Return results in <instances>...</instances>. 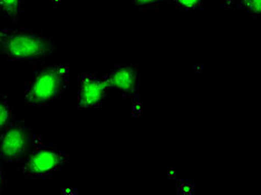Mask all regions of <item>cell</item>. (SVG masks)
Returning a JSON list of instances; mask_svg holds the SVG:
<instances>
[{"mask_svg": "<svg viewBox=\"0 0 261 195\" xmlns=\"http://www.w3.org/2000/svg\"><path fill=\"white\" fill-rule=\"evenodd\" d=\"M69 74V66L66 64L38 69L26 84V104L34 108H44L57 102L68 90Z\"/></svg>", "mask_w": 261, "mask_h": 195, "instance_id": "1", "label": "cell"}, {"mask_svg": "<svg viewBox=\"0 0 261 195\" xmlns=\"http://www.w3.org/2000/svg\"><path fill=\"white\" fill-rule=\"evenodd\" d=\"M6 57L13 63H35L55 54L58 46L44 34L31 29H9L3 39Z\"/></svg>", "mask_w": 261, "mask_h": 195, "instance_id": "2", "label": "cell"}, {"mask_svg": "<svg viewBox=\"0 0 261 195\" xmlns=\"http://www.w3.org/2000/svg\"><path fill=\"white\" fill-rule=\"evenodd\" d=\"M69 165V155L56 145H39L28 153L20 164V173L31 180L48 179L65 171Z\"/></svg>", "mask_w": 261, "mask_h": 195, "instance_id": "3", "label": "cell"}, {"mask_svg": "<svg viewBox=\"0 0 261 195\" xmlns=\"http://www.w3.org/2000/svg\"><path fill=\"white\" fill-rule=\"evenodd\" d=\"M31 128L26 120H16L0 133V159L8 164L21 163L28 154Z\"/></svg>", "mask_w": 261, "mask_h": 195, "instance_id": "4", "label": "cell"}, {"mask_svg": "<svg viewBox=\"0 0 261 195\" xmlns=\"http://www.w3.org/2000/svg\"><path fill=\"white\" fill-rule=\"evenodd\" d=\"M111 87L105 75L82 74L79 76V108L100 107L108 98Z\"/></svg>", "mask_w": 261, "mask_h": 195, "instance_id": "5", "label": "cell"}, {"mask_svg": "<svg viewBox=\"0 0 261 195\" xmlns=\"http://www.w3.org/2000/svg\"><path fill=\"white\" fill-rule=\"evenodd\" d=\"M111 90L120 92L128 99L139 96L140 70L135 64H121L110 69L105 75Z\"/></svg>", "mask_w": 261, "mask_h": 195, "instance_id": "6", "label": "cell"}, {"mask_svg": "<svg viewBox=\"0 0 261 195\" xmlns=\"http://www.w3.org/2000/svg\"><path fill=\"white\" fill-rule=\"evenodd\" d=\"M222 7L231 10H243L249 17L260 18L261 0H222Z\"/></svg>", "mask_w": 261, "mask_h": 195, "instance_id": "7", "label": "cell"}, {"mask_svg": "<svg viewBox=\"0 0 261 195\" xmlns=\"http://www.w3.org/2000/svg\"><path fill=\"white\" fill-rule=\"evenodd\" d=\"M25 0H0V13L8 20L18 22L23 15Z\"/></svg>", "mask_w": 261, "mask_h": 195, "instance_id": "8", "label": "cell"}, {"mask_svg": "<svg viewBox=\"0 0 261 195\" xmlns=\"http://www.w3.org/2000/svg\"><path fill=\"white\" fill-rule=\"evenodd\" d=\"M16 120L14 104L7 97L0 94V133Z\"/></svg>", "mask_w": 261, "mask_h": 195, "instance_id": "9", "label": "cell"}, {"mask_svg": "<svg viewBox=\"0 0 261 195\" xmlns=\"http://www.w3.org/2000/svg\"><path fill=\"white\" fill-rule=\"evenodd\" d=\"M169 2L181 10H197L204 5V0H169Z\"/></svg>", "mask_w": 261, "mask_h": 195, "instance_id": "10", "label": "cell"}, {"mask_svg": "<svg viewBox=\"0 0 261 195\" xmlns=\"http://www.w3.org/2000/svg\"><path fill=\"white\" fill-rule=\"evenodd\" d=\"M161 0H132V6L139 9H153L156 8Z\"/></svg>", "mask_w": 261, "mask_h": 195, "instance_id": "11", "label": "cell"}, {"mask_svg": "<svg viewBox=\"0 0 261 195\" xmlns=\"http://www.w3.org/2000/svg\"><path fill=\"white\" fill-rule=\"evenodd\" d=\"M6 186H7V172L3 163L0 162V191L4 190Z\"/></svg>", "mask_w": 261, "mask_h": 195, "instance_id": "12", "label": "cell"}, {"mask_svg": "<svg viewBox=\"0 0 261 195\" xmlns=\"http://www.w3.org/2000/svg\"><path fill=\"white\" fill-rule=\"evenodd\" d=\"M6 31H7V28H0V45H2V43H3Z\"/></svg>", "mask_w": 261, "mask_h": 195, "instance_id": "13", "label": "cell"}, {"mask_svg": "<svg viewBox=\"0 0 261 195\" xmlns=\"http://www.w3.org/2000/svg\"><path fill=\"white\" fill-rule=\"evenodd\" d=\"M0 73H2V66H0Z\"/></svg>", "mask_w": 261, "mask_h": 195, "instance_id": "14", "label": "cell"}]
</instances>
